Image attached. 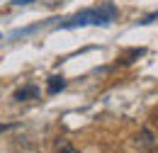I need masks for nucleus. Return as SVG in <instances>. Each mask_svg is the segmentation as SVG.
Here are the masks:
<instances>
[{"mask_svg": "<svg viewBox=\"0 0 158 153\" xmlns=\"http://www.w3.org/2000/svg\"><path fill=\"white\" fill-rule=\"evenodd\" d=\"M134 139H136V146H139V151H148V148H153V143H156V141H153V134H151L148 129L139 131V134L134 136Z\"/></svg>", "mask_w": 158, "mask_h": 153, "instance_id": "obj_2", "label": "nucleus"}, {"mask_svg": "<svg viewBox=\"0 0 158 153\" xmlns=\"http://www.w3.org/2000/svg\"><path fill=\"white\" fill-rule=\"evenodd\" d=\"M151 124L158 129V107H153V112H151Z\"/></svg>", "mask_w": 158, "mask_h": 153, "instance_id": "obj_6", "label": "nucleus"}, {"mask_svg": "<svg viewBox=\"0 0 158 153\" xmlns=\"http://www.w3.org/2000/svg\"><path fill=\"white\" fill-rule=\"evenodd\" d=\"M114 17H117L114 5H102L100 10H85V12L76 15L73 19H68L63 27H78V24H110Z\"/></svg>", "mask_w": 158, "mask_h": 153, "instance_id": "obj_1", "label": "nucleus"}, {"mask_svg": "<svg viewBox=\"0 0 158 153\" xmlns=\"http://www.w3.org/2000/svg\"><path fill=\"white\" fill-rule=\"evenodd\" d=\"M7 129H10V124H0V134H5Z\"/></svg>", "mask_w": 158, "mask_h": 153, "instance_id": "obj_7", "label": "nucleus"}, {"mask_svg": "<svg viewBox=\"0 0 158 153\" xmlns=\"http://www.w3.org/2000/svg\"><path fill=\"white\" fill-rule=\"evenodd\" d=\"M56 151H59V153H80L78 148H76V146H71L66 139H59V141H56Z\"/></svg>", "mask_w": 158, "mask_h": 153, "instance_id": "obj_5", "label": "nucleus"}, {"mask_svg": "<svg viewBox=\"0 0 158 153\" xmlns=\"http://www.w3.org/2000/svg\"><path fill=\"white\" fill-rule=\"evenodd\" d=\"M37 95H39V88L37 85H27V88H22V90L15 93V100L22 102V100H29V97H37Z\"/></svg>", "mask_w": 158, "mask_h": 153, "instance_id": "obj_3", "label": "nucleus"}, {"mask_svg": "<svg viewBox=\"0 0 158 153\" xmlns=\"http://www.w3.org/2000/svg\"><path fill=\"white\" fill-rule=\"evenodd\" d=\"M20 2H32V0H20Z\"/></svg>", "mask_w": 158, "mask_h": 153, "instance_id": "obj_8", "label": "nucleus"}, {"mask_svg": "<svg viewBox=\"0 0 158 153\" xmlns=\"http://www.w3.org/2000/svg\"><path fill=\"white\" fill-rule=\"evenodd\" d=\"M66 88V80L61 76H54V78H49V85H46V90H49V95H56L59 90H63Z\"/></svg>", "mask_w": 158, "mask_h": 153, "instance_id": "obj_4", "label": "nucleus"}]
</instances>
